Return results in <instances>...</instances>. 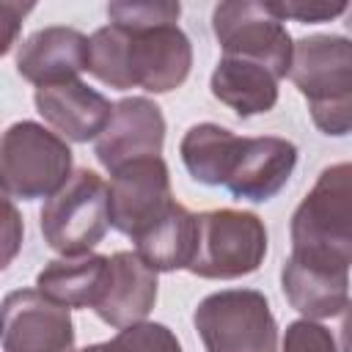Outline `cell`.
<instances>
[{
  "label": "cell",
  "instance_id": "obj_1",
  "mask_svg": "<svg viewBox=\"0 0 352 352\" xmlns=\"http://www.w3.org/2000/svg\"><path fill=\"white\" fill-rule=\"evenodd\" d=\"M190 69L192 44L176 22L146 30L110 22L91 36L88 72L116 91L143 88L148 94H170L190 77Z\"/></svg>",
  "mask_w": 352,
  "mask_h": 352
},
{
  "label": "cell",
  "instance_id": "obj_2",
  "mask_svg": "<svg viewBox=\"0 0 352 352\" xmlns=\"http://www.w3.org/2000/svg\"><path fill=\"white\" fill-rule=\"evenodd\" d=\"M289 80L305 96L319 132L330 138L352 132V38L336 33L297 38Z\"/></svg>",
  "mask_w": 352,
  "mask_h": 352
},
{
  "label": "cell",
  "instance_id": "obj_3",
  "mask_svg": "<svg viewBox=\"0 0 352 352\" xmlns=\"http://www.w3.org/2000/svg\"><path fill=\"white\" fill-rule=\"evenodd\" d=\"M292 253L352 267V162L327 165L289 223Z\"/></svg>",
  "mask_w": 352,
  "mask_h": 352
},
{
  "label": "cell",
  "instance_id": "obj_4",
  "mask_svg": "<svg viewBox=\"0 0 352 352\" xmlns=\"http://www.w3.org/2000/svg\"><path fill=\"white\" fill-rule=\"evenodd\" d=\"M69 143L38 121H16L0 140V179L8 198H52L72 179Z\"/></svg>",
  "mask_w": 352,
  "mask_h": 352
},
{
  "label": "cell",
  "instance_id": "obj_5",
  "mask_svg": "<svg viewBox=\"0 0 352 352\" xmlns=\"http://www.w3.org/2000/svg\"><path fill=\"white\" fill-rule=\"evenodd\" d=\"M107 228L110 184L91 168H77L41 209L44 242L60 256L91 253L104 239Z\"/></svg>",
  "mask_w": 352,
  "mask_h": 352
},
{
  "label": "cell",
  "instance_id": "obj_6",
  "mask_svg": "<svg viewBox=\"0 0 352 352\" xmlns=\"http://www.w3.org/2000/svg\"><path fill=\"white\" fill-rule=\"evenodd\" d=\"M192 324L206 352H278V322L256 289H223L206 294Z\"/></svg>",
  "mask_w": 352,
  "mask_h": 352
},
{
  "label": "cell",
  "instance_id": "obj_7",
  "mask_svg": "<svg viewBox=\"0 0 352 352\" xmlns=\"http://www.w3.org/2000/svg\"><path fill=\"white\" fill-rule=\"evenodd\" d=\"M267 256V228L256 212L209 209L198 214V250L187 272L206 280H234L256 272Z\"/></svg>",
  "mask_w": 352,
  "mask_h": 352
},
{
  "label": "cell",
  "instance_id": "obj_8",
  "mask_svg": "<svg viewBox=\"0 0 352 352\" xmlns=\"http://www.w3.org/2000/svg\"><path fill=\"white\" fill-rule=\"evenodd\" d=\"M214 38L228 58H245L267 66L278 80L289 77L294 41L270 3L226 0L212 11Z\"/></svg>",
  "mask_w": 352,
  "mask_h": 352
},
{
  "label": "cell",
  "instance_id": "obj_9",
  "mask_svg": "<svg viewBox=\"0 0 352 352\" xmlns=\"http://www.w3.org/2000/svg\"><path fill=\"white\" fill-rule=\"evenodd\" d=\"M69 311L38 289L8 292L3 297V352H74Z\"/></svg>",
  "mask_w": 352,
  "mask_h": 352
},
{
  "label": "cell",
  "instance_id": "obj_10",
  "mask_svg": "<svg viewBox=\"0 0 352 352\" xmlns=\"http://www.w3.org/2000/svg\"><path fill=\"white\" fill-rule=\"evenodd\" d=\"M110 226L129 239L162 217L170 204V170L162 157H148L110 173Z\"/></svg>",
  "mask_w": 352,
  "mask_h": 352
},
{
  "label": "cell",
  "instance_id": "obj_11",
  "mask_svg": "<svg viewBox=\"0 0 352 352\" xmlns=\"http://www.w3.org/2000/svg\"><path fill=\"white\" fill-rule=\"evenodd\" d=\"M165 146V116L148 96H124L113 107L107 129L96 138L94 154L110 173L129 162L160 157Z\"/></svg>",
  "mask_w": 352,
  "mask_h": 352
},
{
  "label": "cell",
  "instance_id": "obj_12",
  "mask_svg": "<svg viewBox=\"0 0 352 352\" xmlns=\"http://www.w3.org/2000/svg\"><path fill=\"white\" fill-rule=\"evenodd\" d=\"M91 63V38L77 28L50 25L30 33L16 50V74L36 88L80 80Z\"/></svg>",
  "mask_w": 352,
  "mask_h": 352
},
{
  "label": "cell",
  "instance_id": "obj_13",
  "mask_svg": "<svg viewBox=\"0 0 352 352\" xmlns=\"http://www.w3.org/2000/svg\"><path fill=\"white\" fill-rule=\"evenodd\" d=\"M280 289L302 319H333L349 302V267L289 253L280 270Z\"/></svg>",
  "mask_w": 352,
  "mask_h": 352
},
{
  "label": "cell",
  "instance_id": "obj_14",
  "mask_svg": "<svg viewBox=\"0 0 352 352\" xmlns=\"http://www.w3.org/2000/svg\"><path fill=\"white\" fill-rule=\"evenodd\" d=\"M33 102H36L38 116L63 140H72V143L96 140L107 129L113 118V107H116V102H110L96 88L85 85L82 80L36 88Z\"/></svg>",
  "mask_w": 352,
  "mask_h": 352
},
{
  "label": "cell",
  "instance_id": "obj_15",
  "mask_svg": "<svg viewBox=\"0 0 352 352\" xmlns=\"http://www.w3.org/2000/svg\"><path fill=\"white\" fill-rule=\"evenodd\" d=\"M157 286L154 267H148L135 250H118L110 256L107 280L94 314L116 330L146 322L157 302Z\"/></svg>",
  "mask_w": 352,
  "mask_h": 352
},
{
  "label": "cell",
  "instance_id": "obj_16",
  "mask_svg": "<svg viewBox=\"0 0 352 352\" xmlns=\"http://www.w3.org/2000/svg\"><path fill=\"white\" fill-rule=\"evenodd\" d=\"M297 165V146L278 135L242 138L236 165L226 182L234 198L264 204L275 198Z\"/></svg>",
  "mask_w": 352,
  "mask_h": 352
},
{
  "label": "cell",
  "instance_id": "obj_17",
  "mask_svg": "<svg viewBox=\"0 0 352 352\" xmlns=\"http://www.w3.org/2000/svg\"><path fill=\"white\" fill-rule=\"evenodd\" d=\"M278 82L280 80L267 66L223 55L212 72L209 91L239 118H250L258 113H270L278 104Z\"/></svg>",
  "mask_w": 352,
  "mask_h": 352
},
{
  "label": "cell",
  "instance_id": "obj_18",
  "mask_svg": "<svg viewBox=\"0 0 352 352\" xmlns=\"http://www.w3.org/2000/svg\"><path fill=\"white\" fill-rule=\"evenodd\" d=\"M135 253L157 272L187 270L198 250V214L173 201L170 209L157 217L135 239Z\"/></svg>",
  "mask_w": 352,
  "mask_h": 352
},
{
  "label": "cell",
  "instance_id": "obj_19",
  "mask_svg": "<svg viewBox=\"0 0 352 352\" xmlns=\"http://www.w3.org/2000/svg\"><path fill=\"white\" fill-rule=\"evenodd\" d=\"M107 270H110V256L102 253L52 258L36 275V289L58 305L94 311V305L102 297Z\"/></svg>",
  "mask_w": 352,
  "mask_h": 352
},
{
  "label": "cell",
  "instance_id": "obj_20",
  "mask_svg": "<svg viewBox=\"0 0 352 352\" xmlns=\"http://www.w3.org/2000/svg\"><path fill=\"white\" fill-rule=\"evenodd\" d=\"M242 146V135L231 132L228 126L204 121V124H192L182 143H179V154L182 162L187 168V173L209 187H226L234 165H236V154Z\"/></svg>",
  "mask_w": 352,
  "mask_h": 352
},
{
  "label": "cell",
  "instance_id": "obj_21",
  "mask_svg": "<svg viewBox=\"0 0 352 352\" xmlns=\"http://www.w3.org/2000/svg\"><path fill=\"white\" fill-rule=\"evenodd\" d=\"M280 352H352V300L327 322H292L283 333Z\"/></svg>",
  "mask_w": 352,
  "mask_h": 352
},
{
  "label": "cell",
  "instance_id": "obj_22",
  "mask_svg": "<svg viewBox=\"0 0 352 352\" xmlns=\"http://www.w3.org/2000/svg\"><path fill=\"white\" fill-rule=\"evenodd\" d=\"M102 352H182V344L168 324L138 322L102 341Z\"/></svg>",
  "mask_w": 352,
  "mask_h": 352
},
{
  "label": "cell",
  "instance_id": "obj_23",
  "mask_svg": "<svg viewBox=\"0 0 352 352\" xmlns=\"http://www.w3.org/2000/svg\"><path fill=\"white\" fill-rule=\"evenodd\" d=\"M182 6L176 0H121L107 6V16L113 25L132 28V30H146L157 25H173L179 22Z\"/></svg>",
  "mask_w": 352,
  "mask_h": 352
},
{
  "label": "cell",
  "instance_id": "obj_24",
  "mask_svg": "<svg viewBox=\"0 0 352 352\" xmlns=\"http://www.w3.org/2000/svg\"><path fill=\"white\" fill-rule=\"evenodd\" d=\"M272 11L286 22V19H297V22H330L336 16H344L349 3H319V0H286V3H270Z\"/></svg>",
  "mask_w": 352,
  "mask_h": 352
},
{
  "label": "cell",
  "instance_id": "obj_25",
  "mask_svg": "<svg viewBox=\"0 0 352 352\" xmlns=\"http://www.w3.org/2000/svg\"><path fill=\"white\" fill-rule=\"evenodd\" d=\"M344 25H346V30H352V3H349L346 14H344Z\"/></svg>",
  "mask_w": 352,
  "mask_h": 352
},
{
  "label": "cell",
  "instance_id": "obj_26",
  "mask_svg": "<svg viewBox=\"0 0 352 352\" xmlns=\"http://www.w3.org/2000/svg\"><path fill=\"white\" fill-rule=\"evenodd\" d=\"M74 352H102V344H91V346H82V349H74Z\"/></svg>",
  "mask_w": 352,
  "mask_h": 352
}]
</instances>
